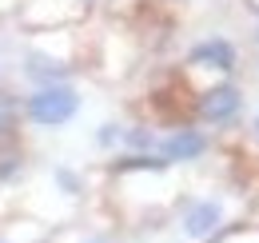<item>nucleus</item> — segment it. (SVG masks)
<instances>
[{"mask_svg":"<svg viewBox=\"0 0 259 243\" xmlns=\"http://www.w3.org/2000/svg\"><path fill=\"white\" fill-rule=\"evenodd\" d=\"M76 108H80V96L72 88H64V84H44L28 100V120L40 124V128H60V124H68L76 116Z\"/></svg>","mask_w":259,"mask_h":243,"instance_id":"f257e3e1","label":"nucleus"},{"mask_svg":"<svg viewBox=\"0 0 259 243\" xmlns=\"http://www.w3.org/2000/svg\"><path fill=\"white\" fill-rule=\"evenodd\" d=\"M239 104H243V92L235 84H215V88L195 96V116L207 120V124H227L239 112Z\"/></svg>","mask_w":259,"mask_h":243,"instance_id":"f03ea898","label":"nucleus"},{"mask_svg":"<svg viewBox=\"0 0 259 243\" xmlns=\"http://www.w3.org/2000/svg\"><path fill=\"white\" fill-rule=\"evenodd\" d=\"M188 64H192V68L231 72V68H235V48H231V40H224V36H211V40L195 44L192 52H188Z\"/></svg>","mask_w":259,"mask_h":243,"instance_id":"7ed1b4c3","label":"nucleus"},{"mask_svg":"<svg viewBox=\"0 0 259 243\" xmlns=\"http://www.w3.org/2000/svg\"><path fill=\"white\" fill-rule=\"evenodd\" d=\"M220 223H224V208L211 204V199H203V204L188 208V215H184V235L188 239H211L220 231Z\"/></svg>","mask_w":259,"mask_h":243,"instance_id":"20e7f679","label":"nucleus"},{"mask_svg":"<svg viewBox=\"0 0 259 243\" xmlns=\"http://www.w3.org/2000/svg\"><path fill=\"white\" fill-rule=\"evenodd\" d=\"M203 148H207V140L199 132L180 128V132H171L163 140V159H195V155H203Z\"/></svg>","mask_w":259,"mask_h":243,"instance_id":"39448f33","label":"nucleus"},{"mask_svg":"<svg viewBox=\"0 0 259 243\" xmlns=\"http://www.w3.org/2000/svg\"><path fill=\"white\" fill-rule=\"evenodd\" d=\"M16 124H20V104L8 92H0V144L16 136Z\"/></svg>","mask_w":259,"mask_h":243,"instance_id":"423d86ee","label":"nucleus"},{"mask_svg":"<svg viewBox=\"0 0 259 243\" xmlns=\"http://www.w3.org/2000/svg\"><path fill=\"white\" fill-rule=\"evenodd\" d=\"M116 172H163V159H148V155H128L124 164H116Z\"/></svg>","mask_w":259,"mask_h":243,"instance_id":"0eeeda50","label":"nucleus"},{"mask_svg":"<svg viewBox=\"0 0 259 243\" xmlns=\"http://www.w3.org/2000/svg\"><path fill=\"white\" fill-rule=\"evenodd\" d=\"M32 76H40V80H60L64 76V64L56 60H44V56H32V68H28Z\"/></svg>","mask_w":259,"mask_h":243,"instance_id":"6e6552de","label":"nucleus"},{"mask_svg":"<svg viewBox=\"0 0 259 243\" xmlns=\"http://www.w3.org/2000/svg\"><path fill=\"white\" fill-rule=\"evenodd\" d=\"M16 168H20V152L12 148V140H4L0 144V180H8Z\"/></svg>","mask_w":259,"mask_h":243,"instance_id":"1a4fd4ad","label":"nucleus"},{"mask_svg":"<svg viewBox=\"0 0 259 243\" xmlns=\"http://www.w3.org/2000/svg\"><path fill=\"white\" fill-rule=\"evenodd\" d=\"M128 140H132V144H140V148H144V144H152V132H144V128H136V132H132Z\"/></svg>","mask_w":259,"mask_h":243,"instance_id":"9d476101","label":"nucleus"}]
</instances>
